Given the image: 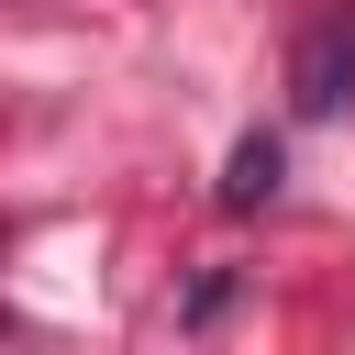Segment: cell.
I'll use <instances>...</instances> for the list:
<instances>
[{"instance_id": "cell-2", "label": "cell", "mask_w": 355, "mask_h": 355, "mask_svg": "<svg viewBox=\"0 0 355 355\" xmlns=\"http://www.w3.org/2000/svg\"><path fill=\"white\" fill-rule=\"evenodd\" d=\"M277 178H288V144H277V133H244L233 166H222V211H266Z\"/></svg>"}, {"instance_id": "cell-1", "label": "cell", "mask_w": 355, "mask_h": 355, "mask_svg": "<svg viewBox=\"0 0 355 355\" xmlns=\"http://www.w3.org/2000/svg\"><path fill=\"white\" fill-rule=\"evenodd\" d=\"M288 100H300L311 122L355 100V22H311V33H300V55H288Z\"/></svg>"}]
</instances>
